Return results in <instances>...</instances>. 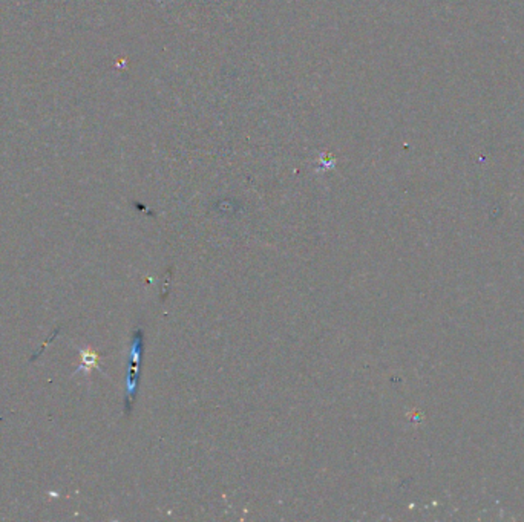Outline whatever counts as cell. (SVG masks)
<instances>
[{
	"label": "cell",
	"mask_w": 524,
	"mask_h": 522,
	"mask_svg": "<svg viewBox=\"0 0 524 522\" xmlns=\"http://www.w3.org/2000/svg\"><path fill=\"white\" fill-rule=\"evenodd\" d=\"M80 357H82L80 369L90 371L92 368H97V364H99V356H97V352H94L90 348L82 349Z\"/></svg>",
	"instance_id": "6da1fadb"
}]
</instances>
